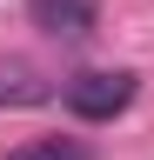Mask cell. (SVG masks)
I'll use <instances>...</instances> for the list:
<instances>
[{"label": "cell", "mask_w": 154, "mask_h": 160, "mask_svg": "<svg viewBox=\"0 0 154 160\" xmlns=\"http://www.w3.org/2000/svg\"><path fill=\"white\" fill-rule=\"evenodd\" d=\"M134 80L127 67H101V73H74L67 87H61V100H67V113H81V120H114L134 100Z\"/></svg>", "instance_id": "cell-1"}, {"label": "cell", "mask_w": 154, "mask_h": 160, "mask_svg": "<svg viewBox=\"0 0 154 160\" xmlns=\"http://www.w3.org/2000/svg\"><path fill=\"white\" fill-rule=\"evenodd\" d=\"M34 27L54 33V40H87L101 27V0H27Z\"/></svg>", "instance_id": "cell-2"}, {"label": "cell", "mask_w": 154, "mask_h": 160, "mask_svg": "<svg viewBox=\"0 0 154 160\" xmlns=\"http://www.w3.org/2000/svg\"><path fill=\"white\" fill-rule=\"evenodd\" d=\"M54 87L47 80H34L27 67H0V107H40Z\"/></svg>", "instance_id": "cell-3"}, {"label": "cell", "mask_w": 154, "mask_h": 160, "mask_svg": "<svg viewBox=\"0 0 154 160\" xmlns=\"http://www.w3.org/2000/svg\"><path fill=\"white\" fill-rule=\"evenodd\" d=\"M7 160H94V153L81 147V140H61V133H54V140H27V147H13Z\"/></svg>", "instance_id": "cell-4"}]
</instances>
